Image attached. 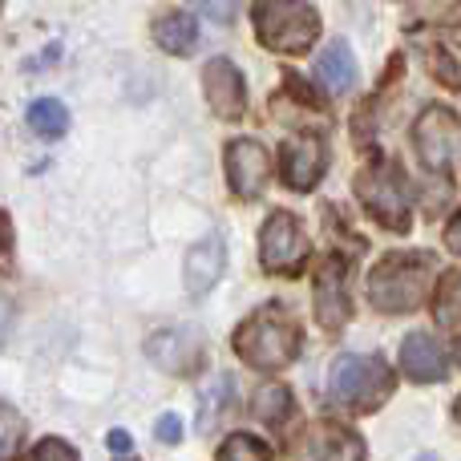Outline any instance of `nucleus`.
<instances>
[{"instance_id": "1", "label": "nucleus", "mask_w": 461, "mask_h": 461, "mask_svg": "<svg viewBox=\"0 0 461 461\" xmlns=\"http://www.w3.org/2000/svg\"><path fill=\"white\" fill-rule=\"evenodd\" d=\"M303 348V332H300V320L284 308H259L255 316H247L243 324L235 328V352L239 360L255 368H276L292 365Z\"/></svg>"}, {"instance_id": "2", "label": "nucleus", "mask_w": 461, "mask_h": 461, "mask_svg": "<svg viewBox=\"0 0 461 461\" xmlns=\"http://www.w3.org/2000/svg\"><path fill=\"white\" fill-rule=\"evenodd\" d=\"M433 292V259L421 251L384 255L368 271V300L381 312H413Z\"/></svg>"}, {"instance_id": "3", "label": "nucleus", "mask_w": 461, "mask_h": 461, "mask_svg": "<svg viewBox=\"0 0 461 461\" xmlns=\"http://www.w3.org/2000/svg\"><path fill=\"white\" fill-rule=\"evenodd\" d=\"M328 389L340 401L344 409H357V413H373L389 401L393 393V373L381 357H357V352H344L336 357L332 376H328Z\"/></svg>"}, {"instance_id": "4", "label": "nucleus", "mask_w": 461, "mask_h": 461, "mask_svg": "<svg viewBox=\"0 0 461 461\" xmlns=\"http://www.w3.org/2000/svg\"><path fill=\"white\" fill-rule=\"evenodd\" d=\"M255 32L276 53H303L320 37L312 0H255Z\"/></svg>"}, {"instance_id": "5", "label": "nucleus", "mask_w": 461, "mask_h": 461, "mask_svg": "<svg viewBox=\"0 0 461 461\" xmlns=\"http://www.w3.org/2000/svg\"><path fill=\"white\" fill-rule=\"evenodd\" d=\"M357 194L373 219H381L384 227L405 230L409 227V183L405 170L393 167V162H373L357 175Z\"/></svg>"}, {"instance_id": "6", "label": "nucleus", "mask_w": 461, "mask_h": 461, "mask_svg": "<svg viewBox=\"0 0 461 461\" xmlns=\"http://www.w3.org/2000/svg\"><path fill=\"white\" fill-rule=\"evenodd\" d=\"M413 146H417V158L433 175H454L457 170V113L446 110V105H429L413 122Z\"/></svg>"}, {"instance_id": "7", "label": "nucleus", "mask_w": 461, "mask_h": 461, "mask_svg": "<svg viewBox=\"0 0 461 461\" xmlns=\"http://www.w3.org/2000/svg\"><path fill=\"white\" fill-rule=\"evenodd\" d=\"M303 255H308V243H303L300 219H295L292 211H276L259 230L263 267L276 271V276H295V271L303 267Z\"/></svg>"}, {"instance_id": "8", "label": "nucleus", "mask_w": 461, "mask_h": 461, "mask_svg": "<svg viewBox=\"0 0 461 461\" xmlns=\"http://www.w3.org/2000/svg\"><path fill=\"white\" fill-rule=\"evenodd\" d=\"M146 357L154 360L158 368L178 376H191L207 365V340H203L199 328L183 324V328H162L146 340Z\"/></svg>"}, {"instance_id": "9", "label": "nucleus", "mask_w": 461, "mask_h": 461, "mask_svg": "<svg viewBox=\"0 0 461 461\" xmlns=\"http://www.w3.org/2000/svg\"><path fill=\"white\" fill-rule=\"evenodd\" d=\"M295 461H365V441L352 429L320 421L295 441Z\"/></svg>"}, {"instance_id": "10", "label": "nucleus", "mask_w": 461, "mask_h": 461, "mask_svg": "<svg viewBox=\"0 0 461 461\" xmlns=\"http://www.w3.org/2000/svg\"><path fill=\"white\" fill-rule=\"evenodd\" d=\"M203 97H207L215 118H223V122L243 118V105H247L243 73H239L227 57H211L207 69H203Z\"/></svg>"}, {"instance_id": "11", "label": "nucleus", "mask_w": 461, "mask_h": 461, "mask_svg": "<svg viewBox=\"0 0 461 461\" xmlns=\"http://www.w3.org/2000/svg\"><path fill=\"white\" fill-rule=\"evenodd\" d=\"M267 175H271V158L255 138H235V142H227V178L239 199H255V194L267 186Z\"/></svg>"}, {"instance_id": "12", "label": "nucleus", "mask_w": 461, "mask_h": 461, "mask_svg": "<svg viewBox=\"0 0 461 461\" xmlns=\"http://www.w3.org/2000/svg\"><path fill=\"white\" fill-rule=\"evenodd\" d=\"M401 373L417 384L441 381L449 373V348L425 332H409L405 344H401Z\"/></svg>"}, {"instance_id": "13", "label": "nucleus", "mask_w": 461, "mask_h": 461, "mask_svg": "<svg viewBox=\"0 0 461 461\" xmlns=\"http://www.w3.org/2000/svg\"><path fill=\"white\" fill-rule=\"evenodd\" d=\"M279 162H284V178L292 191H312L328 170V150L320 138H292L279 154Z\"/></svg>"}, {"instance_id": "14", "label": "nucleus", "mask_w": 461, "mask_h": 461, "mask_svg": "<svg viewBox=\"0 0 461 461\" xmlns=\"http://www.w3.org/2000/svg\"><path fill=\"white\" fill-rule=\"evenodd\" d=\"M316 316L324 328H344L352 316L348 303V276H344L340 259H328L316 276Z\"/></svg>"}, {"instance_id": "15", "label": "nucleus", "mask_w": 461, "mask_h": 461, "mask_svg": "<svg viewBox=\"0 0 461 461\" xmlns=\"http://www.w3.org/2000/svg\"><path fill=\"white\" fill-rule=\"evenodd\" d=\"M223 267H227V247H223V239H219V235L199 239V243L186 251V292H191V295H207L211 287L219 284Z\"/></svg>"}, {"instance_id": "16", "label": "nucleus", "mask_w": 461, "mask_h": 461, "mask_svg": "<svg viewBox=\"0 0 461 461\" xmlns=\"http://www.w3.org/2000/svg\"><path fill=\"white\" fill-rule=\"evenodd\" d=\"M357 57H352L348 41H336V45H328L324 53L316 57V81L328 89V94H348L352 86H357Z\"/></svg>"}, {"instance_id": "17", "label": "nucleus", "mask_w": 461, "mask_h": 461, "mask_svg": "<svg viewBox=\"0 0 461 461\" xmlns=\"http://www.w3.org/2000/svg\"><path fill=\"white\" fill-rule=\"evenodd\" d=\"M154 41H158L167 53L186 57L194 45H199V24H194V16H186V13H170L154 24Z\"/></svg>"}, {"instance_id": "18", "label": "nucleus", "mask_w": 461, "mask_h": 461, "mask_svg": "<svg viewBox=\"0 0 461 461\" xmlns=\"http://www.w3.org/2000/svg\"><path fill=\"white\" fill-rule=\"evenodd\" d=\"M29 130L41 138H61L69 130V110L57 97H37L29 105Z\"/></svg>"}, {"instance_id": "19", "label": "nucleus", "mask_w": 461, "mask_h": 461, "mask_svg": "<svg viewBox=\"0 0 461 461\" xmlns=\"http://www.w3.org/2000/svg\"><path fill=\"white\" fill-rule=\"evenodd\" d=\"M230 401H235V381L223 373V376H215V381L207 384V393H203V409H199V429L207 433L211 425L219 421V417L230 409Z\"/></svg>"}, {"instance_id": "20", "label": "nucleus", "mask_w": 461, "mask_h": 461, "mask_svg": "<svg viewBox=\"0 0 461 461\" xmlns=\"http://www.w3.org/2000/svg\"><path fill=\"white\" fill-rule=\"evenodd\" d=\"M287 413H292V393H287L284 384H263V389L255 393V417H259L263 425H284Z\"/></svg>"}, {"instance_id": "21", "label": "nucleus", "mask_w": 461, "mask_h": 461, "mask_svg": "<svg viewBox=\"0 0 461 461\" xmlns=\"http://www.w3.org/2000/svg\"><path fill=\"white\" fill-rule=\"evenodd\" d=\"M215 461H271V449L259 438H251V433H235V438L223 441Z\"/></svg>"}, {"instance_id": "22", "label": "nucleus", "mask_w": 461, "mask_h": 461, "mask_svg": "<svg viewBox=\"0 0 461 461\" xmlns=\"http://www.w3.org/2000/svg\"><path fill=\"white\" fill-rule=\"evenodd\" d=\"M433 292H438V320L446 324L449 336H457V271H446L441 287H433Z\"/></svg>"}, {"instance_id": "23", "label": "nucleus", "mask_w": 461, "mask_h": 461, "mask_svg": "<svg viewBox=\"0 0 461 461\" xmlns=\"http://www.w3.org/2000/svg\"><path fill=\"white\" fill-rule=\"evenodd\" d=\"M21 433H24L21 413H16L13 405H5V401H0V461L13 457V449H16V441H21Z\"/></svg>"}, {"instance_id": "24", "label": "nucleus", "mask_w": 461, "mask_h": 461, "mask_svg": "<svg viewBox=\"0 0 461 461\" xmlns=\"http://www.w3.org/2000/svg\"><path fill=\"white\" fill-rule=\"evenodd\" d=\"M32 461H77V454H73L61 438H45L37 446V454H32Z\"/></svg>"}, {"instance_id": "25", "label": "nucleus", "mask_w": 461, "mask_h": 461, "mask_svg": "<svg viewBox=\"0 0 461 461\" xmlns=\"http://www.w3.org/2000/svg\"><path fill=\"white\" fill-rule=\"evenodd\" d=\"M191 5H199L203 13L211 16V21L227 24V21H230V13H235V5H239V0H191Z\"/></svg>"}, {"instance_id": "26", "label": "nucleus", "mask_w": 461, "mask_h": 461, "mask_svg": "<svg viewBox=\"0 0 461 461\" xmlns=\"http://www.w3.org/2000/svg\"><path fill=\"white\" fill-rule=\"evenodd\" d=\"M178 438H183V421H178L175 413H162V417H158V441H167V446H175Z\"/></svg>"}, {"instance_id": "27", "label": "nucleus", "mask_w": 461, "mask_h": 461, "mask_svg": "<svg viewBox=\"0 0 461 461\" xmlns=\"http://www.w3.org/2000/svg\"><path fill=\"white\" fill-rule=\"evenodd\" d=\"M105 441H110V449H113V454H130V433H126V429H113Z\"/></svg>"}, {"instance_id": "28", "label": "nucleus", "mask_w": 461, "mask_h": 461, "mask_svg": "<svg viewBox=\"0 0 461 461\" xmlns=\"http://www.w3.org/2000/svg\"><path fill=\"white\" fill-rule=\"evenodd\" d=\"M8 243H13V227H8V219L0 215V259L8 255Z\"/></svg>"}, {"instance_id": "29", "label": "nucleus", "mask_w": 461, "mask_h": 461, "mask_svg": "<svg viewBox=\"0 0 461 461\" xmlns=\"http://www.w3.org/2000/svg\"><path fill=\"white\" fill-rule=\"evenodd\" d=\"M5 324H8V303L0 300V340H5Z\"/></svg>"}, {"instance_id": "30", "label": "nucleus", "mask_w": 461, "mask_h": 461, "mask_svg": "<svg viewBox=\"0 0 461 461\" xmlns=\"http://www.w3.org/2000/svg\"><path fill=\"white\" fill-rule=\"evenodd\" d=\"M457 247H461L457 243V223H449V251H457Z\"/></svg>"}]
</instances>
